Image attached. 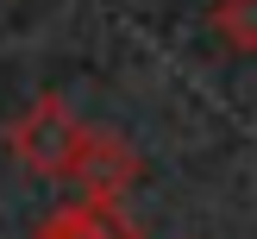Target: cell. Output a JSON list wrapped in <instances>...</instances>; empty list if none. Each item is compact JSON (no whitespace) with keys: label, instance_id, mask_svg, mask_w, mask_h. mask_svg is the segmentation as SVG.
Instances as JSON below:
<instances>
[{"label":"cell","instance_id":"1","mask_svg":"<svg viewBox=\"0 0 257 239\" xmlns=\"http://www.w3.org/2000/svg\"><path fill=\"white\" fill-rule=\"evenodd\" d=\"M75 145H82V120L69 113V101H63V95H38L32 107L7 126V151H13L32 176H50V183L69 170Z\"/></svg>","mask_w":257,"mask_h":239},{"label":"cell","instance_id":"3","mask_svg":"<svg viewBox=\"0 0 257 239\" xmlns=\"http://www.w3.org/2000/svg\"><path fill=\"white\" fill-rule=\"evenodd\" d=\"M38 239H138L132 220L107 201H63L57 214H44Z\"/></svg>","mask_w":257,"mask_h":239},{"label":"cell","instance_id":"2","mask_svg":"<svg viewBox=\"0 0 257 239\" xmlns=\"http://www.w3.org/2000/svg\"><path fill=\"white\" fill-rule=\"evenodd\" d=\"M63 183L75 189V201H107V208H119L125 189L138 183V151L125 145L119 132H94V126H82V145H75Z\"/></svg>","mask_w":257,"mask_h":239},{"label":"cell","instance_id":"4","mask_svg":"<svg viewBox=\"0 0 257 239\" xmlns=\"http://www.w3.org/2000/svg\"><path fill=\"white\" fill-rule=\"evenodd\" d=\"M207 25L232 44V57H251L257 50V0H220Z\"/></svg>","mask_w":257,"mask_h":239}]
</instances>
